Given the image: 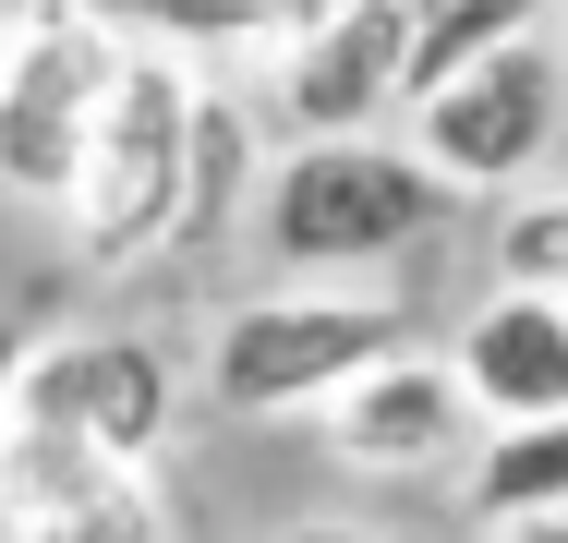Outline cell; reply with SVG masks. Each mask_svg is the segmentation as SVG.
Instances as JSON below:
<instances>
[{
	"label": "cell",
	"mask_w": 568,
	"mask_h": 543,
	"mask_svg": "<svg viewBox=\"0 0 568 543\" xmlns=\"http://www.w3.org/2000/svg\"><path fill=\"white\" fill-rule=\"evenodd\" d=\"M194 109L206 73L170 49V37H133L98 98L85 133V170L61 194V229L85 254V278H133V266H170V229H182V170H194Z\"/></svg>",
	"instance_id": "1"
},
{
	"label": "cell",
	"mask_w": 568,
	"mask_h": 543,
	"mask_svg": "<svg viewBox=\"0 0 568 543\" xmlns=\"http://www.w3.org/2000/svg\"><path fill=\"white\" fill-rule=\"evenodd\" d=\"M448 206H459V182L424 145H387V133H291L266 157L254 242L291 278H339V266H387V254L436 242Z\"/></svg>",
	"instance_id": "2"
},
{
	"label": "cell",
	"mask_w": 568,
	"mask_h": 543,
	"mask_svg": "<svg viewBox=\"0 0 568 543\" xmlns=\"http://www.w3.org/2000/svg\"><path fill=\"white\" fill-rule=\"evenodd\" d=\"M121 49H133L121 0H24V12L0 24V194H12V206L61 217Z\"/></svg>",
	"instance_id": "3"
},
{
	"label": "cell",
	"mask_w": 568,
	"mask_h": 543,
	"mask_svg": "<svg viewBox=\"0 0 568 543\" xmlns=\"http://www.w3.org/2000/svg\"><path fill=\"white\" fill-rule=\"evenodd\" d=\"M387 350H412V315L375 290H254L206 338V399L242 423H315Z\"/></svg>",
	"instance_id": "4"
},
{
	"label": "cell",
	"mask_w": 568,
	"mask_h": 543,
	"mask_svg": "<svg viewBox=\"0 0 568 543\" xmlns=\"http://www.w3.org/2000/svg\"><path fill=\"white\" fill-rule=\"evenodd\" d=\"M399 121H412V145L459 182V206H471V194H520L568 145V61H557V37H508V49H484L471 73H448L436 98H412Z\"/></svg>",
	"instance_id": "5"
},
{
	"label": "cell",
	"mask_w": 568,
	"mask_h": 543,
	"mask_svg": "<svg viewBox=\"0 0 568 543\" xmlns=\"http://www.w3.org/2000/svg\"><path fill=\"white\" fill-rule=\"evenodd\" d=\"M12 411H37V423L110 447L121 471H145V459H170V434H182V362H170L158 338H133V326L37 338V362H24V399H12Z\"/></svg>",
	"instance_id": "6"
},
{
	"label": "cell",
	"mask_w": 568,
	"mask_h": 543,
	"mask_svg": "<svg viewBox=\"0 0 568 543\" xmlns=\"http://www.w3.org/2000/svg\"><path fill=\"white\" fill-rule=\"evenodd\" d=\"M387 109H412V0H327L278 37L291 133H375Z\"/></svg>",
	"instance_id": "7"
},
{
	"label": "cell",
	"mask_w": 568,
	"mask_h": 543,
	"mask_svg": "<svg viewBox=\"0 0 568 543\" xmlns=\"http://www.w3.org/2000/svg\"><path fill=\"white\" fill-rule=\"evenodd\" d=\"M471 423H484V411H471V387H459L448 350H387L375 375H351L339 399L315 411L327 459H339V471H375V483H424V471H448Z\"/></svg>",
	"instance_id": "8"
},
{
	"label": "cell",
	"mask_w": 568,
	"mask_h": 543,
	"mask_svg": "<svg viewBox=\"0 0 568 543\" xmlns=\"http://www.w3.org/2000/svg\"><path fill=\"white\" fill-rule=\"evenodd\" d=\"M459 387L484 423H532V411H568V290H520L496 278L448 338Z\"/></svg>",
	"instance_id": "9"
},
{
	"label": "cell",
	"mask_w": 568,
	"mask_h": 543,
	"mask_svg": "<svg viewBox=\"0 0 568 543\" xmlns=\"http://www.w3.org/2000/svg\"><path fill=\"white\" fill-rule=\"evenodd\" d=\"M254 194H266L254 121H242V98H219V85H206V109H194V170H182V229H170V254H219L230 229H254Z\"/></svg>",
	"instance_id": "10"
},
{
	"label": "cell",
	"mask_w": 568,
	"mask_h": 543,
	"mask_svg": "<svg viewBox=\"0 0 568 543\" xmlns=\"http://www.w3.org/2000/svg\"><path fill=\"white\" fill-rule=\"evenodd\" d=\"M459 508H471L484 532L568 508V411H532V423H484L471 471H459Z\"/></svg>",
	"instance_id": "11"
},
{
	"label": "cell",
	"mask_w": 568,
	"mask_h": 543,
	"mask_svg": "<svg viewBox=\"0 0 568 543\" xmlns=\"http://www.w3.org/2000/svg\"><path fill=\"white\" fill-rule=\"evenodd\" d=\"M121 483L110 447H85V434L37 423V411H0V532L12 520H49V508H73V495H98Z\"/></svg>",
	"instance_id": "12"
},
{
	"label": "cell",
	"mask_w": 568,
	"mask_h": 543,
	"mask_svg": "<svg viewBox=\"0 0 568 543\" xmlns=\"http://www.w3.org/2000/svg\"><path fill=\"white\" fill-rule=\"evenodd\" d=\"M508 37H545V0H412V98H436Z\"/></svg>",
	"instance_id": "13"
},
{
	"label": "cell",
	"mask_w": 568,
	"mask_h": 543,
	"mask_svg": "<svg viewBox=\"0 0 568 543\" xmlns=\"http://www.w3.org/2000/svg\"><path fill=\"white\" fill-rule=\"evenodd\" d=\"M303 12L327 0H121L133 37H170V49H242V37H291Z\"/></svg>",
	"instance_id": "14"
},
{
	"label": "cell",
	"mask_w": 568,
	"mask_h": 543,
	"mask_svg": "<svg viewBox=\"0 0 568 543\" xmlns=\"http://www.w3.org/2000/svg\"><path fill=\"white\" fill-rule=\"evenodd\" d=\"M12 543H170V495H158L145 471H121V483L49 508V520H12Z\"/></svg>",
	"instance_id": "15"
},
{
	"label": "cell",
	"mask_w": 568,
	"mask_h": 543,
	"mask_svg": "<svg viewBox=\"0 0 568 543\" xmlns=\"http://www.w3.org/2000/svg\"><path fill=\"white\" fill-rule=\"evenodd\" d=\"M496 278H520V290H568V182L508 194V217H496Z\"/></svg>",
	"instance_id": "16"
},
{
	"label": "cell",
	"mask_w": 568,
	"mask_h": 543,
	"mask_svg": "<svg viewBox=\"0 0 568 543\" xmlns=\"http://www.w3.org/2000/svg\"><path fill=\"white\" fill-rule=\"evenodd\" d=\"M24 362H37V326H24V315H0V411L24 399Z\"/></svg>",
	"instance_id": "17"
},
{
	"label": "cell",
	"mask_w": 568,
	"mask_h": 543,
	"mask_svg": "<svg viewBox=\"0 0 568 543\" xmlns=\"http://www.w3.org/2000/svg\"><path fill=\"white\" fill-rule=\"evenodd\" d=\"M278 543H387V532H363V520H291Z\"/></svg>",
	"instance_id": "18"
},
{
	"label": "cell",
	"mask_w": 568,
	"mask_h": 543,
	"mask_svg": "<svg viewBox=\"0 0 568 543\" xmlns=\"http://www.w3.org/2000/svg\"><path fill=\"white\" fill-rule=\"evenodd\" d=\"M484 543H568V508H545V520H508V532H484Z\"/></svg>",
	"instance_id": "19"
},
{
	"label": "cell",
	"mask_w": 568,
	"mask_h": 543,
	"mask_svg": "<svg viewBox=\"0 0 568 543\" xmlns=\"http://www.w3.org/2000/svg\"><path fill=\"white\" fill-rule=\"evenodd\" d=\"M12 12H24V0H0V24H12Z\"/></svg>",
	"instance_id": "20"
}]
</instances>
